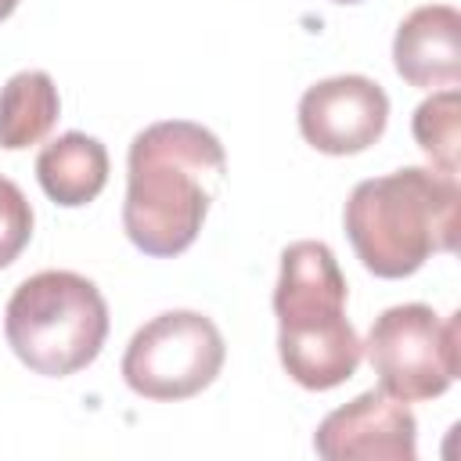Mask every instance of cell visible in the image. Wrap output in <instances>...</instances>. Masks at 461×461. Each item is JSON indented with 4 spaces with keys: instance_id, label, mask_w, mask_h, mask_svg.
<instances>
[{
    "instance_id": "cell-1",
    "label": "cell",
    "mask_w": 461,
    "mask_h": 461,
    "mask_svg": "<svg viewBox=\"0 0 461 461\" xmlns=\"http://www.w3.org/2000/svg\"><path fill=\"white\" fill-rule=\"evenodd\" d=\"M223 176L227 151L202 122L162 119L144 126L126 155V238L144 256H180L194 245Z\"/></svg>"
},
{
    "instance_id": "cell-2",
    "label": "cell",
    "mask_w": 461,
    "mask_h": 461,
    "mask_svg": "<svg viewBox=\"0 0 461 461\" xmlns=\"http://www.w3.org/2000/svg\"><path fill=\"white\" fill-rule=\"evenodd\" d=\"M457 209V176L403 166L396 173L360 180L346 198L342 223L364 270L400 281L418 274L432 252H454Z\"/></svg>"
},
{
    "instance_id": "cell-3",
    "label": "cell",
    "mask_w": 461,
    "mask_h": 461,
    "mask_svg": "<svg viewBox=\"0 0 461 461\" xmlns=\"http://www.w3.org/2000/svg\"><path fill=\"white\" fill-rule=\"evenodd\" d=\"M274 313L277 357L295 385L328 393L357 375L364 342L346 317V277L324 241H292L281 252Z\"/></svg>"
},
{
    "instance_id": "cell-4",
    "label": "cell",
    "mask_w": 461,
    "mask_h": 461,
    "mask_svg": "<svg viewBox=\"0 0 461 461\" xmlns=\"http://www.w3.org/2000/svg\"><path fill=\"white\" fill-rule=\"evenodd\" d=\"M4 335L32 375L68 378L97 360L108 339V303L76 270H40L11 292Z\"/></svg>"
},
{
    "instance_id": "cell-5",
    "label": "cell",
    "mask_w": 461,
    "mask_h": 461,
    "mask_svg": "<svg viewBox=\"0 0 461 461\" xmlns=\"http://www.w3.org/2000/svg\"><path fill=\"white\" fill-rule=\"evenodd\" d=\"M364 357L382 393L403 403L436 400L461 371V313L439 317L425 303L389 306L371 321Z\"/></svg>"
},
{
    "instance_id": "cell-6",
    "label": "cell",
    "mask_w": 461,
    "mask_h": 461,
    "mask_svg": "<svg viewBox=\"0 0 461 461\" xmlns=\"http://www.w3.org/2000/svg\"><path fill=\"white\" fill-rule=\"evenodd\" d=\"M220 328L198 310H166L140 324L122 353V382L144 400H191L223 371Z\"/></svg>"
},
{
    "instance_id": "cell-7",
    "label": "cell",
    "mask_w": 461,
    "mask_h": 461,
    "mask_svg": "<svg viewBox=\"0 0 461 461\" xmlns=\"http://www.w3.org/2000/svg\"><path fill=\"white\" fill-rule=\"evenodd\" d=\"M389 122V97L367 76H331L299 97V133L321 155H360Z\"/></svg>"
},
{
    "instance_id": "cell-8",
    "label": "cell",
    "mask_w": 461,
    "mask_h": 461,
    "mask_svg": "<svg viewBox=\"0 0 461 461\" xmlns=\"http://www.w3.org/2000/svg\"><path fill=\"white\" fill-rule=\"evenodd\" d=\"M313 450L328 461H414L418 421L403 400L367 389L317 425Z\"/></svg>"
},
{
    "instance_id": "cell-9",
    "label": "cell",
    "mask_w": 461,
    "mask_h": 461,
    "mask_svg": "<svg viewBox=\"0 0 461 461\" xmlns=\"http://www.w3.org/2000/svg\"><path fill=\"white\" fill-rule=\"evenodd\" d=\"M393 65L407 86L436 90L461 79V14L450 4L414 7L393 40Z\"/></svg>"
},
{
    "instance_id": "cell-10",
    "label": "cell",
    "mask_w": 461,
    "mask_h": 461,
    "mask_svg": "<svg viewBox=\"0 0 461 461\" xmlns=\"http://www.w3.org/2000/svg\"><path fill=\"white\" fill-rule=\"evenodd\" d=\"M36 180L43 194L65 209L94 202L108 184V151L97 137L68 130L36 155Z\"/></svg>"
},
{
    "instance_id": "cell-11",
    "label": "cell",
    "mask_w": 461,
    "mask_h": 461,
    "mask_svg": "<svg viewBox=\"0 0 461 461\" xmlns=\"http://www.w3.org/2000/svg\"><path fill=\"white\" fill-rule=\"evenodd\" d=\"M61 115V97L43 68L14 72L0 86V148L22 151L40 144Z\"/></svg>"
},
{
    "instance_id": "cell-12",
    "label": "cell",
    "mask_w": 461,
    "mask_h": 461,
    "mask_svg": "<svg viewBox=\"0 0 461 461\" xmlns=\"http://www.w3.org/2000/svg\"><path fill=\"white\" fill-rule=\"evenodd\" d=\"M414 140L432 162V169L457 176V148H461V97L454 86L436 90L414 108L411 119Z\"/></svg>"
},
{
    "instance_id": "cell-13",
    "label": "cell",
    "mask_w": 461,
    "mask_h": 461,
    "mask_svg": "<svg viewBox=\"0 0 461 461\" xmlns=\"http://www.w3.org/2000/svg\"><path fill=\"white\" fill-rule=\"evenodd\" d=\"M29 238H32V205L14 180L0 176V270L25 252Z\"/></svg>"
},
{
    "instance_id": "cell-14",
    "label": "cell",
    "mask_w": 461,
    "mask_h": 461,
    "mask_svg": "<svg viewBox=\"0 0 461 461\" xmlns=\"http://www.w3.org/2000/svg\"><path fill=\"white\" fill-rule=\"evenodd\" d=\"M14 7H18V0H0V22H4V18H11V14H14Z\"/></svg>"
},
{
    "instance_id": "cell-15",
    "label": "cell",
    "mask_w": 461,
    "mask_h": 461,
    "mask_svg": "<svg viewBox=\"0 0 461 461\" xmlns=\"http://www.w3.org/2000/svg\"><path fill=\"white\" fill-rule=\"evenodd\" d=\"M331 4H360V0H331Z\"/></svg>"
}]
</instances>
